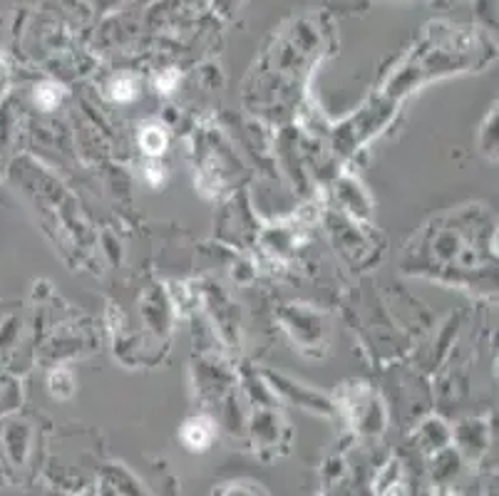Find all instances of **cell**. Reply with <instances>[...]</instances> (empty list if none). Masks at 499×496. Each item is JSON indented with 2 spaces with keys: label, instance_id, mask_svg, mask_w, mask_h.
I'll return each mask as SVG.
<instances>
[{
  "label": "cell",
  "instance_id": "1",
  "mask_svg": "<svg viewBox=\"0 0 499 496\" xmlns=\"http://www.w3.org/2000/svg\"><path fill=\"white\" fill-rule=\"evenodd\" d=\"M211 437H214V429H211V424L206 419H191L184 427V442L191 449H206Z\"/></svg>",
  "mask_w": 499,
  "mask_h": 496
},
{
  "label": "cell",
  "instance_id": "2",
  "mask_svg": "<svg viewBox=\"0 0 499 496\" xmlns=\"http://www.w3.org/2000/svg\"><path fill=\"white\" fill-rule=\"evenodd\" d=\"M142 144H144V149H147L149 154H159V152H164V144H166V137L159 129H154V127H149L147 132L142 134Z\"/></svg>",
  "mask_w": 499,
  "mask_h": 496
},
{
  "label": "cell",
  "instance_id": "3",
  "mask_svg": "<svg viewBox=\"0 0 499 496\" xmlns=\"http://www.w3.org/2000/svg\"><path fill=\"white\" fill-rule=\"evenodd\" d=\"M132 89H134V84H132V79H129V77H122V79H117V82L112 84V94L117 99H129L134 94Z\"/></svg>",
  "mask_w": 499,
  "mask_h": 496
},
{
  "label": "cell",
  "instance_id": "4",
  "mask_svg": "<svg viewBox=\"0 0 499 496\" xmlns=\"http://www.w3.org/2000/svg\"><path fill=\"white\" fill-rule=\"evenodd\" d=\"M35 99H38L43 107H53V104L58 102V89L45 84V87H40L38 92H35Z\"/></svg>",
  "mask_w": 499,
  "mask_h": 496
}]
</instances>
